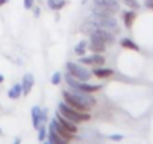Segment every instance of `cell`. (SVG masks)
<instances>
[{
	"label": "cell",
	"mask_w": 153,
	"mask_h": 144,
	"mask_svg": "<svg viewBox=\"0 0 153 144\" xmlns=\"http://www.w3.org/2000/svg\"><path fill=\"white\" fill-rule=\"evenodd\" d=\"M63 101L69 107L83 113H90V110L96 105V99L90 93H83L78 90H63Z\"/></svg>",
	"instance_id": "6da1fadb"
},
{
	"label": "cell",
	"mask_w": 153,
	"mask_h": 144,
	"mask_svg": "<svg viewBox=\"0 0 153 144\" xmlns=\"http://www.w3.org/2000/svg\"><path fill=\"white\" fill-rule=\"evenodd\" d=\"M57 111H59L63 117L69 119L71 122H74V123H76V125H78V123H86V122H89V120L92 119L90 113H83V111L75 110V108L69 107L65 101L59 104V110H57Z\"/></svg>",
	"instance_id": "7a4b0ae2"
},
{
	"label": "cell",
	"mask_w": 153,
	"mask_h": 144,
	"mask_svg": "<svg viewBox=\"0 0 153 144\" xmlns=\"http://www.w3.org/2000/svg\"><path fill=\"white\" fill-rule=\"evenodd\" d=\"M66 71H68V74H71L75 80H78V81H89L93 77L92 71H89L84 65L75 63V62H68L66 63Z\"/></svg>",
	"instance_id": "3957f363"
},
{
	"label": "cell",
	"mask_w": 153,
	"mask_h": 144,
	"mask_svg": "<svg viewBox=\"0 0 153 144\" xmlns=\"http://www.w3.org/2000/svg\"><path fill=\"white\" fill-rule=\"evenodd\" d=\"M89 38H90L92 41H98V42H101V44H104V45H111V44L116 42L114 33H111L110 30H105V29H99V27L93 29V30L89 33Z\"/></svg>",
	"instance_id": "277c9868"
},
{
	"label": "cell",
	"mask_w": 153,
	"mask_h": 144,
	"mask_svg": "<svg viewBox=\"0 0 153 144\" xmlns=\"http://www.w3.org/2000/svg\"><path fill=\"white\" fill-rule=\"evenodd\" d=\"M95 8L105 11L108 14L116 15L117 12H120V2L119 0H93Z\"/></svg>",
	"instance_id": "5b68a950"
},
{
	"label": "cell",
	"mask_w": 153,
	"mask_h": 144,
	"mask_svg": "<svg viewBox=\"0 0 153 144\" xmlns=\"http://www.w3.org/2000/svg\"><path fill=\"white\" fill-rule=\"evenodd\" d=\"M80 63L84 65V66H93V68H99V66H104L105 65V57L102 54H95L92 53V56H81L80 59Z\"/></svg>",
	"instance_id": "8992f818"
},
{
	"label": "cell",
	"mask_w": 153,
	"mask_h": 144,
	"mask_svg": "<svg viewBox=\"0 0 153 144\" xmlns=\"http://www.w3.org/2000/svg\"><path fill=\"white\" fill-rule=\"evenodd\" d=\"M50 128H51L53 131H56V132H57V134H59L62 138H65V140H68V141L74 140V135H75V134H72V132H69L68 129H65V128H63V126H62V125H60V123H59L56 119H53V120H51Z\"/></svg>",
	"instance_id": "52a82bcc"
},
{
	"label": "cell",
	"mask_w": 153,
	"mask_h": 144,
	"mask_svg": "<svg viewBox=\"0 0 153 144\" xmlns=\"http://www.w3.org/2000/svg\"><path fill=\"white\" fill-rule=\"evenodd\" d=\"M35 86V77L30 74V72H26L23 75V80H21V87H23V95L24 96H29L32 89Z\"/></svg>",
	"instance_id": "ba28073f"
},
{
	"label": "cell",
	"mask_w": 153,
	"mask_h": 144,
	"mask_svg": "<svg viewBox=\"0 0 153 144\" xmlns=\"http://www.w3.org/2000/svg\"><path fill=\"white\" fill-rule=\"evenodd\" d=\"M102 89V86H96V84H89L87 81H78V84H76V87L75 89H72V90H78V92H83V93H90V95H93V93H96V92H99Z\"/></svg>",
	"instance_id": "9c48e42d"
},
{
	"label": "cell",
	"mask_w": 153,
	"mask_h": 144,
	"mask_svg": "<svg viewBox=\"0 0 153 144\" xmlns=\"http://www.w3.org/2000/svg\"><path fill=\"white\" fill-rule=\"evenodd\" d=\"M65 129H68L69 132H72V134H76V132H78V128H76V123H74V122H71L69 119H66V117H63L59 111L56 113V117H54Z\"/></svg>",
	"instance_id": "30bf717a"
},
{
	"label": "cell",
	"mask_w": 153,
	"mask_h": 144,
	"mask_svg": "<svg viewBox=\"0 0 153 144\" xmlns=\"http://www.w3.org/2000/svg\"><path fill=\"white\" fill-rule=\"evenodd\" d=\"M92 74H93V77H96V78H99V80H105V78H110V77L114 75V69L99 66V68H95V69L92 71Z\"/></svg>",
	"instance_id": "8fae6325"
},
{
	"label": "cell",
	"mask_w": 153,
	"mask_h": 144,
	"mask_svg": "<svg viewBox=\"0 0 153 144\" xmlns=\"http://www.w3.org/2000/svg\"><path fill=\"white\" fill-rule=\"evenodd\" d=\"M30 116H32V125H33V128L38 129V128L42 125V108H41L39 105L32 107Z\"/></svg>",
	"instance_id": "7c38bea8"
},
{
	"label": "cell",
	"mask_w": 153,
	"mask_h": 144,
	"mask_svg": "<svg viewBox=\"0 0 153 144\" xmlns=\"http://www.w3.org/2000/svg\"><path fill=\"white\" fill-rule=\"evenodd\" d=\"M135 18H137V12L134 9H129V11H125L122 14V20H123V24L126 29H131L132 24L135 23Z\"/></svg>",
	"instance_id": "4fadbf2b"
},
{
	"label": "cell",
	"mask_w": 153,
	"mask_h": 144,
	"mask_svg": "<svg viewBox=\"0 0 153 144\" xmlns=\"http://www.w3.org/2000/svg\"><path fill=\"white\" fill-rule=\"evenodd\" d=\"M47 137H48V143H50V144H69L68 140L62 138V137H60L56 131H53L51 128H48V134H47Z\"/></svg>",
	"instance_id": "5bb4252c"
},
{
	"label": "cell",
	"mask_w": 153,
	"mask_h": 144,
	"mask_svg": "<svg viewBox=\"0 0 153 144\" xmlns=\"http://www.w3.org/2000/svg\"><path fill=\"white\" fill-rule=\"evenodd\" d=\"M8 96H9V99H14V101L20 99V98L23 96V87H21V83L14 84V86L8 90Z\"/></svg>",
	"instance_id": "9a60e30c"
},
{
	"label": "cell",
	"mask_w": 153,
	"mask_h": 144,
	"mask_svg": "<svg viewBox=\"0 0 153 144\" xmlns=\"http://www.w3.org/2000/svg\"><path fill=\"white\" fill-rule=\"evenodd\" d=\"M66 5H68V0H47V6L54 12L62 11Z\"/></svg>",
	"instance_id": "2e32d148"
},
{
	"label": "cell",
	"mask_w": 153,
	"mask_h": 144,
	"mask_svg": "<svg viewBox=\"0 0 153 144\" xmlns=\"http://www.w3.org/2000/svg\"><path fill=\"white\" fill-rule=\"evenodd\" d=\"M89 50L92 51V53H95V54H102V53H105V50H107V45H104V44H101V42H98V41H89Z\"/></svg>",
	"instance_id": "e0dca14e"
},
{
	"label": "cell",
	"mask_w": 153,
	"mask_h": 144,
	"mask_svg": "<svg viewBox=\"0 0 153 144\" xmlns=\"http://www.w3.org/2000/svg\"><path fill=\"white\" fill-rule=\"evenodd\" d=\"M120 45L125 50H131V51H140V47L131 39V38H122L120 39Z\"/></svg>",
	"instance_id": "ac0fdd59"
},
{
	"label": "cell",
	"mask_w": 153,
	"mask_h": 144,
	"mask_svg": "<svg viewBox=\"0 0 153 144\" xmlns=\"http://www.w3.org/2000/svg\"><path fill=\"white\" fill-rule=\"evenodd\" d=\"M89 50V42L86 41V39H81L78 44L75 45V48H74V53L76 54V56H84L86 54V51Z\"/></svg>",
	"instance_id": "d6986e66"
},
{
	"label": "cell",
	"mask_w": 153,
	"mask_h": 144,
	"mask_svg": "<svg viewBox=\"0 0 153 144\" xmlns=\"http://www.w3.org/2000/svg\"><path fill=\"white\" fill-rule=\"evenodd\" d=\"M119 2H122L123 5H126L129 9H134V11H138L141 6L138 0H119Z\"/></svg>",
	"instance_id": "ffe728a7"
},
{
	"label": "cell",
	"mask_w": 153,
	"mask_h": 144,
	"mask_svg": "<svg viewBox=\"0 0 153 144\" xmlns=\"http://www.w3.org/2000/svg\"><path fill=\"white\" fill-rule=\"evenodd\" d=\"M63 81V75H62V72H54V74L51 75V84L53 86H59L60 83Z\"/></svg>",
	"instance_id": "44dd1931"
},
{
	"label": "cell",
	"mask_w": 153,
	"mask_h": 144,
	"mask_svg": "<svg viewBox=\"0 0 153 144\" xmlns=\"http://www.w3.org/2000/svg\"><path fill=\"white\" fill-rule=\"evenodd\" d=\"M45 125H47V123H42V125L36 129V131H38V140H39V141H44V140H45V137H47V134H48V132H47V126H45Z\"/></svg>",
	"instance_id": "7402d4cb"
},
{
	"label": "cell",
	"mask_w": 153,
	"mask_h": 144,
	"mask_svg": "<svg viewBox=\"0 0 153 144\" xmlns=\"http://www.w3.org/2000/svg\"><path fill=\"white\" fill-rule=\"evenodd\" d=\"M35 2H36V0H23L24 9H32V8L35 6Z\"/></svg>",
	"instance_id": "603a6c76"
},
{
	"label": "cell",
	"mask_w": 153,
	"mask_h": 144,
	"mask_svg": "<svg viewBox=\"0 0 153 144\" xmlns=\"http://www.w3.org/2000/svg\"><path fill=\"white\" fill-rule=\"evenodd\" d=\"M108 138L113 140V141H122V140H123V135H120V134H114V135H110Z\"/></svg>",
	"instance_id": "cb8c5ba5"
},
{
	"label": "cell",
	"mask_w": 153,
	"mask_h": 144,
	"mask_svg": "<svg viewBox=\"0 0 153 144\" xmlns=\"http://www.w3.org/2000/svg\"><path fill=\"white\" fill-rule=\"evenodd\" d=\"M47 120H48V110L44 108L42 110V123H47Z\"/></svg>",
	"instance_id": "d4e9b609"
},
{
	"label": "cell",
	"mask_w": 153,
	"mask_h": 144,
	"mask_svg": "<svg viewBox=\"0 0 153 144\" xmlns=\"http://www.w3.org/2000/svg\"><path fill=\"white\" fill-rule=\"evenodd\" d=\"M32 9H33V15H35V17H39V15H41V8H39V6H36V8L33 6Z\"/></svg>",
	"instance_id": "484cf974"
},
{
	"label": "cell",
	"mask_w": 153,
	"mask_h": 144,
	"mask_svg": "<svg viewBox=\"0 0 153 144\" xmlns=\"http://www.w3.org/2000/svg\"><path fill=\"white\" fill-rule=\"evenodd\" d=\"M8 2H9V0H0V6H5Z\"/></svg>",
	"instance_id": "4316f807"
},
{
	"label": "cell",
	"mask_w": 153,
	"mask_h": 144,
	"mask_svg": "<svg viewBox=\"0 0 153 144\" xmlns=\"http://www.w3.org/2000/svg\"><path fill=\"white\" fill-rule=\"evenodd\" d=\"M14 144H21V138H20V137H17V138H15V141H14Z\"/></svg>",
	"instance_id": "83f0119b"
},
{
	"label": "cell",
	"mask_w": 153,
	"mask_h": 144,
	"mask_svg": "<svg viewBox=\"0 0 153 144\" xmlns=\"http://www.w3.org/2000/svg\"><path fill=\"white\" fill-rule=\"evenodd\" d=\"M3 81H5V77H3V75H2V74H0V84H2V83H3Z\"/></svg>",
	"instance_id": "f1b7e54d"
},
{
	"label": "cell",
	"mask_w": 153,
	"mask_h": 144,
	"mask_svg": "<svg viewBox=\"0 0 153 144\" xmlns=\"http://www.w3.org/2000/svg\"><path fill=\"white\" fill-rule=\"evenodd\" d=\"M2 132H3V131H2V128H0V135H2Z\"/></svg>",
	"instance_id": "f546056e"
},
{
	"label": "cell",
	"mask_w": 153,
	"mask_h": 144,
	"mask_svg": "<svg viewBox=\"0 0 153 144\" xmlns=\"http://www.w3.org/2000/svg\"><path fill=\"white\" fill-rule=\"evenodd\" d=\"M45 144H50V143H48V141H47V143H45Z\"/></svg>",
	"instance_id": "4dcf8cb0"
}]
</instances>
